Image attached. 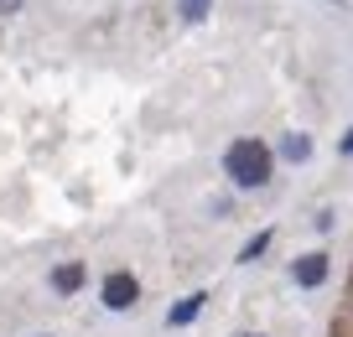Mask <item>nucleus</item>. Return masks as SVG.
Wrapping results in <instances>:
<instances>
[{"mask_svg":"<svg viewBox=\"0 0 353 337\" xmlns=\"http://www.w3.org/2000/svg\"><path fill=\"white\" fill-rule=\"evenodd\" d=\"M223 176H229L239 192H260V187H270V176H276V156H270L265 141L239 135V141L223 151Z\"/></svg>","mask_w":353,"mask_h":337,"instance_id":"1","label":"nucleus"},{"mask_svg":"<svg viewBox=\"0 0 353 337\" xmlns=\"http://www.w3.org/2000/svg\"><path fill=\"white\" fill-rule=\"evenodd\" d=\"M99 296H104L110 312H130V306L141 301V280H135L130 270H110V275H104V285H99Z\"/></svg>","mask_w":353,"mask_h":337,"instance_id":"2","label":"nucleus"},{"mask_svg":"<svg viewBox=\"0 0 353 337\" xmlns=\"http://www.w3.org/2000/svg\"><path fill=\"white\" fill-rule=\"evenodd\" d=\"M327 270H332V265H327V254H301V260H296V270H291V280H296L301 285V291H317V285L322 280H327Z\"/></svg>","mask_w":353,"mask_h":337,"instance_id":"3","label":"nucleus"},{"mask_svg":"<svg viewBox=\"0 0 353 337\" xmlns=\"http://www.w3.org/2000/svg\"><path fill=\"white\" fill-rule=\"evenodd\" d=\"M83 280H88L83 260H68V265H57V270H52V291H57V296H73Z\"/></svg>","mask_w":353,"mask_h":337,"instance_id":"4","label":"nucleus"},{"mask_svg":"<svg viewBox=\"0 0 353 337\" xmlns=\"http://www.w3.org/2000/svg\"><path fill=\"white\" fill-rule=\"evenodd\" d=\"M203 301H208V296L203 291H192V296H182V301L172 306V312H166V327H188V322H198V312H203Z\"/></svg>","mask_w":353,"mask_h":337,"instance_id":"5","label":"nucleus"},{"mask_svg":"<svg viewBox=\"0 0 353 337\" xmlns=\"http://www.w3.org/2000/svg\"><path fill=\"white\" fill-rule=\"evenodd\" d=\"M281 156H286V161H307V156H312V135L291 130L286 141H281Z\"/></svg>","mask_w":353,"mask_h":337,"instance_id":"6","label":"nucleus"},{"mask_svg":"<svg viewBox=\"0 0 353 337\" xmlns=\"http://www.w3.org/2000/svg\"><path fill=\"white\" fill-rule=\"evenodd\" d=\"M270 239H276V234H270V229H265V234H254V239H250V244H244V249H239V265H254V260H260L265 249H270Z\"/></svg>","mask_w":353,"mask_h":337,"instance_id":"7","label":"nucleus"},{"mask_svg":"<svg viewBox=\"0 0 353 337\" xmlns=\"http://www.w3.org/2000/svg\"><path fill=\"white\" fill-rule=\"evenodd\" d=\"M176 11H182V21H208L213 0H176Z\"/></svg>","mask_w":353,"mask_h":337,"instance_id":"8","label":"nucleus"},{"mask_svg":"<svg viewBox=\"0 0 353 337\" xmlns=\"http://www.w3.org/2000/svg\"><path fill=\"white\" fill-rule=\"evenodd\" d=\"M21 6H26V0H0V16H16Z\"/></svg>","mask_w":353,"mask_h":337,"instance_id":"9","label":"nucleus"},{"mask_svg":"<svg viewBox=\"0 0 353 337\" xmlns=\"http://www.w3.org/2000/svg\"><path fill=\"white\" fill-rule=\"evenodd\" d=\"M338 151H343V156H353V130H348V135L338 141Z\"/></svg>","mask_w":353,"mask_h":337,"instance_id":"10","label":"nucleus"},{"mask_svg":"<svg viewBox=\"0 0 353 337\" xmlns=\"http://www.w3.org/2000/svg\"><path fill=\"white\" fill-rule=\"evenodd\" d=\"M254 337H260V332H254Z\"/></svg>","mask_w":353,"mask_h":337,"instance_id":"11","label":"nucleus"}]
</instances>
